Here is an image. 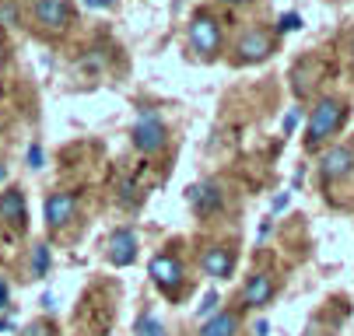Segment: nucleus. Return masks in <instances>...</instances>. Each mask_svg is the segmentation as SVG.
<instances>
[{
  "instance_id": "nucleus-11",
  "label": "nucleus",
  "mask_w": 354,
  "mask_h": 336,
  "mask_svg": "<svg viewBox=\"0 0 354 336\" xmlns=\"http://www.w3.org/2000/svg\"><path fill=\"white\" fill-rule=\"evenodd\" d=\"M35 21L42 28H64L67 25V4L64 0H35Z\"/></svg>"
},
{
  "instance_id": "nucleus-28",
  "label": "nucleus",
  "mask_w": 354,
  "mask_h": 336,
  "mask_svg": "<svg viewBox=\"0 0 354 336\" xmlns=\"http://www.w3.org/2000/svg\"><path fill=\"white\" fill-rule=\"evenodd\" d=\"M0 179H4V168H0Z\"/></svg>"
},
{
  "instance_id": "nucleus-8",
  "label": "nucleus",
  "mask_w": 354,
  "mask_h": 336,
  "mask_svg": "<svg viewBox=\"0 0 354 336\" xmlns=\"http://www.w3.org/2000/svg\"><path fill=\"white\" fill-rule=\"evenodd\" d=\"M74 210H77V204H74L71 193H53L46 200V224L49 228H64L74 217Z\"/></svg>"
},
{
  "instance_id": "nucleus-7",
  "label": "nucleus",
  "mask_w": 354,
  "mask_h": 336,
  "mask_svg": "<svg viewBox=\"0 0 354 336\" xmlns=\"http://www.w3.org/2000/svg\"><path fill=\"white\" fill-rule=\"evenodd\" d=\"M200 266H204V273L207 277H214V280H225V277H232V270H235V253L232 249H207L204 253V259H200Z\"/></svg>"
},
{
  "instance_id": "nucleus-21",
  "label": "nucleus",
  "mask_w": 354,
  "mask_h": 336,
  "mask_svg": "<svg viewBox=\"0 0 354 336\" xmlns=\"http://www.w3.org/2000/svg\"><path fill=\"white\" fill-rule=\"evenodd\" d=\"M8 298H11V291H8V284H4V280H0V312H4V308H8Z\"/></svg>"
},
{
  "instance_id": "nucleus-9",
  "label": "nucleus",
  "mask_w": 354,
  "mask_h": 336,
  "mask_svg": "<svg viewBox=\"0 0 354 336\" xmlns=\"http://www.w3.org/2000/svg\"><path fill=\"white\" fill-rule=\"evenodd\" d=\"M319 168H323L326 179H344V175L354 168V151H351V148H330V151L323 155Z\"/></svg>"
},
{
  "instance_id": "nucleus-25",
  "label": "nucleus",
  "mask_w": 354,
  "mask_h": 336,
  "mask_svg": "<svg viewBox=\"0 0 354 336\" xmlns=\"http://www.w3.org/2000/svg\"><path fill=\"white\" fill-rule=\"evenodd\" d=\"M295 123H298V116H295V112H288V119H284V130H295Z\"/></svg>"
},
{
  "instance_id": "nucleus-19",
  "label": "nucleus",
  "mask_w": 354,
  "mask_h": 336,
  "mask_svg": "<svg viewBox=\"0 0 354 336\" xmlns=\"http://www.w3.org/2000/svg\"><path fill=\"white\" fill-rule=\"evenodd\" d=\"M21 336H53V326H46V322H32Z\"/></svg>"
},
{
  "instance_id": "nucleus-23",
  "label": "nucleus",
  "mask_w": 354,
  "mask_h": 336,
  "mask_svg": "<svg viewBox=\"0 0 354 336\" xmlns=\"http://www.w3.org/2000/svg\"><path fill=\"white\" fill-rule=\"evenodd\" d=\"M0 18H4V21H15V8L4 4V8H0Z\"/></svg>"
},
{
  "instance_id": "nucleus-26",
  "label": "nucleus",
  "mask_w": 354,
  "mask_h": 336,
  "mask_svg": "<svg viewBox=\"0 0 354 336\" xmlns=\"http://www.w3.org/2000/svg\"><path fill=\"white\" fill-rule=\"evenodd\" d=\"M252 333H257V336H267V322H257V326H252Z\"/></svg>"
},
{
  "instance_id": "nucleus-2",
  "label": "nucleus",
  "mask_w": 354,
  "mask_h": 336,
  "mask_svg": "<svg viewBox=\"0 0 354 336\" xmlns=\"http://www.w3.org/2000/svg\"><path fill=\"white\" fill-rule=\"evenodd\" d=\"M189 46L200 53V57H214L218 46H221V28L211 14L200 11L193 21H189Z\"/></svg>"
},
{
  "instance_id": "nucleus-5",
  "label": "nucleus",
  "mask_w": 354,
  "mask_h": 336,
  "mask_svg": "<svg viewBox=\"0 0 354 336\" xmlns=\"http://www.w3.org/2000/svg\"><path fill=\"white\" fill-rule=\"evenodd\" d=\"M137 259V235L130 228H120L109 235V263L113 266H130Z\"/></svg>"
},
{
  "instance_id": "nucleus-20",
  "label": "nucleus",
  "mask_w": 354,
  "mask_h": 336,
  "mask_svg": "<svg viewBox=\"0 0 354 336\" xmlns=\"http://www.w3.org/2000/svg\"><path fill=\"white\" fill-rule=\"evenodd\" d=\"M28 165L32 168H42V148H39V144H32V148H28Z\"/></svg>"
},
{
  "instance_id": "nucleus-27",
  "label": "nucleus",
  "mask_w": 354,
  "mask_h": 336,
  "mask_svg": "<svg viewBox=\"0 0 354 336\" xmlns=\"http://www.w3.org/2000/svg\"><path fill=\"white\" fill-rule=\"evenodd\" d=\"M0 333H11V319H0Z\"/></svg>"
},
{
  "instance_id": "nucleus-6",
  "label": "nucleus",
  "mask_w": 354,
  "mask_h": 336,
  "mask_svg": "<svg viewBox=\"0 0 354 336\" xmlns=\"http://www.w3.org/2000/svg\"><path fill=\"white\" fill-rule=\"evenodd\" d=\"M186 200L196 214H214L221 207V189L214 182H196V186L186 189Z\"/></svg>"
},
{
  "instance_id": "nucleus-3",
  "label": "nucleus",
  "mask_w": 354,
  "mask_h": 336,
  "mask_svg": "<svg viewBox=\"0 0 354 336\" xmlns=\"http://www.w3.org/2000/svg\"><path fill=\"white\" fill-rule=\"evenodd\" d=\"M133 144H137V151H144V155L158 151L165 144V123L155 116V109H140V123L133 126Z\"/></svg>"
},
{
  "instance_id": "nucleus-10",
  "label": "nucleus",
  "mask_w": 354,
  "mask_h": 336,
  "mask_svg": "<svg viewBox=\"0 0 354 336\" xmlns=\"http://www.w3.org/2000/svg\"><path fill=\"white\" fill-rule=\"evenodd\" d=\"M270 298H274V280H270L267 273H252L249 284H245V291H242V302H245L249 308H260V305H267Z\"/></svg>"
},
{
  "instance_id": "nucleus-17",
  "label": "nucleus",
  "mask_w": 354,
  "mask_h": 336,
  "mask_svg": "<svg viewBox=\"0 0 354 336\" xmlns=\"http://www.w3.org/2000/svg\"><path fill=\"white\" fill-rule=\"evenodd\" d=\"M218 305H221L218 291H207V295H204V302H200V308H196V315H214V312H218Z\"/></svg>"
},
{
  "instance_id": "nucleus-22",
  "label": "nucleus",
  "mask_w": 354,
  "mask_h": 336,
  "mask_svg": "<svg viewBox=\"0 0 354 336\" xmlns=\"http://www.w3.org/2000/svg\"><path fill=\"white\" fill-rule=\"evenodd\" d=\"M284 207H288V193H281V197H277V200H274V214H281V210H284Z\"/></svg>"
},
{
  "instance_id": "nucleus-1",
  "label": "nucleus",
  "mask_w": 354,
  "mask_h": 336,
  "mask_svg": "<svg viewBox=\"0 0 354 336\" xmlns=\"http://www.w3.org/2000/svg\"><path fill=\"white\" fill-rule=\"evenodd\" d=\"M344 116H347V106L337 102V99H323L316 109H313V119H309V148H319L326 137H333L340 126H344Z\"/></svg>"
},
{
  "instance_id": "nucleus-14",
  "label": "nucleus",
  "mask_w": 354,
  "mask_h": 336,
  "mask_svg": "<svg viewBox=\"0 0 354 336\" xmlns=\"http://www.w3.org/2000/svg\"><path fill=\"white\" fill-rule=\"evenodd\" d=\"M239 333V319L232 312H218L200 326V336H235Z\"/></svg>"
},
{
  "instance_id": "nucleus-18",
  "label": "nucleus",
  "mask_w": 354,
  "mask_h": 336,
  "mask_svg": "<svg viewBox=\"0 0 354 336\" xmlns=\"http://www.w3.org/2000/svg\"><path fill=\"white\" fill-rule=\"evenodd\" d=\"M301 25V18L298 14H281V21H277V32H295Z\"/></svg>"
},
{
  "instance_id": "nucleus-15",
  "label": "nucleus",
  "mask_w": 354,
  "mask_h": 336,
  "mask_svg": "<svg viewBox=\"0 0 354 336\" xmlns=\"http://www.w3.org/2000/svg\"><path fill=\"white\" fill-rule=\"evenodd\" d=\"M133 333H137V336H165V329H162V322H158L155 315H140V319L133 322Z\"/></svg>"
},
{
  "instance_id": "nucleus-13",
  "label": "nucleus",
  "mask_w": 354,
  "mask_h": 336,
  "mask_svg": "<svg viewBox=\"0 0 354 336\" xmlns=\"http://www.w3.org/2000/svg\"><path fill=\"white\" fill-rule=\"evenodd\" d=\"M239 53H242V60H263V57L270 53V39H267L263 32L252 28L249 35H242V42H239Z\"/></svg>"
},
{
  "instance_id": "nucleus-24",
  "label": "nucleus",
  "mask_w": 354,
  "mask_h": 336,
  "mask_svg": "<svg viewBox=\"0 0 354 336\" xmlns=\"http://www.w3.org/2000/svg\"><path fill=\"white\" fill-rule=\"evenodd\" d=\"M84 4H88V8H109L113 0H84Z\"/></svg>"
},
{
  "instance_id": "nucleus-12",
  "label": "nucleus",
  "mask_w": 354,
  "mask_h": 336,
  "mask_svg": "<svg viewBox=\"0 0 354 336\" xmlns=\"http://www.w3.org/2000/svg\"><path fill=\"white\" fill-rule=\"evenodd\" d=\"M0 221L4 224H15V228H25V197L18 189H8L0 197Z\"/></svg>"
},
{
  "instance_id": "nucleus-4",
  "label": "nucleus",
  "mask_w": 354,
  "mask_h": 336,
  "mask_svg": "<svg viewBox=\"0 0 354 336\" xmlns=\"http://www.w3.org/2000/svg\"><path fill=\"white\" fill-rule=\"evenodd\" d=\"M147 273H151V280H155L165 295H176L179 287H183V266H179V259L176 256H155L147 263Z\"/></svg>"
},
{
  "instance_id": "nucleus-16",
  "label": "nucleus",
  "mask_w": 354,
  "mask_h": 336,
  "mask_svg": "<svg viewBox=\"0 0 354 336\" xmlns=\"http://www.w3.org/2000/svg\"><path fill=\"white\" fill-rule=\"evenodd\" d=\"M49 270V246H35V256H32V273L35 277H46Z\"/></svg>"
},
{
  "instance_id": "nucleus-29",
  "label": "nucleus",
  "mask_w": 354,
  "mask_h": 336,
  "mask_svg": "<svg viewBox=\"0 0 354 336\" xmlns=\"http://www.w3.org/2000/svg\"><path fill=\"white\" fill-rule=\"evenodd\" d=\"M232 4H242V0H232Z\"/></svg>"
}]
</instances>
